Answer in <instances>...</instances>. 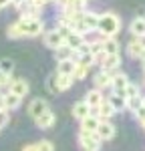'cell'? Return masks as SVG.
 I'll list each match as a JSON object with an SVG mask.
<instances>
[{"label": "cell", "instance_id": "6da1fadb", "mask_svg": "<svg viewBox=\"0 0 145 151\" xmlns=\"http://www.w3.org/2000/svg\"><path fill=\"white\" fill-rule=\"evenodd\" d=\"M121 30V20L117 14L113 12H105L99 16V22H97V32L103 36V38H115V35Z\"/></svg>", "mask_w": 145, "mask_h": 151}, {"label": "cell", "instance_id": "7a4b0ae2", "mask_svg": "<svg viewBox=\"0 0 145 151\" xmlns=\"http://www.w3.org/2000/svg\"><path fill=\"white\" fill-rule=\"evenodd\" d=\"M18 26H20L24 36H38L45 30V22L38 16H20Z\"/></svg>", "mask_w": 145, "mask_h": 151}, {"label": "cell", "instance_id": "3957f363", "mask_svg": "<svg viewBox=\"0 0 145 151\" xmlns=\"http://www.w3.org/2000/svg\"><path fill=\"white\" fill-rule=\"evenodd\" d=\"M101 143L103 141L97 137V133H87V131L79 133V145L83 147V151H101Z\"/></svg>", "mask_w": 145, "mask_h": 151}, {"label": "cell", "instance_id": "277c9868", "mask_svg": "<svg viewBox=\"0 0 145 151\" xmlns=\"http://www.w3.org/2000/svg\"><path fill=\"white\" fill-rule=\"evenodd\" d=\"M115 133H117V129L115 125L111 123V121H101L99 123V127H97V137L101 141H109L115 137Z\"/></svg>", "mask_w": 145, "mask_h": 151}, {"label": "cell", "instance_id": "5b68a950", "mask_svg": "<svg viewBox=\"0 0 145 151\" xmlns=\"http://www.w3.org/2000/svg\"><path fill=\"white\" fill-rule=\"evenodd\" d=\"M45 45H47L50 50H57L59 47L65 45V36L60 35L57 28H55V30H48L47 35H45Z\"/></svg>", "mask_w": 145, "mask_h": 151}, {"label": "cell", "instance_id": "8992f818", "mask_svg": "<svg viewBox=\"0 0 145 151\" xmlns=\"http://www.w3.org/2000/svg\"><path fill=\"white\" fill-rule=\"evenodd\" d=\"M47 111H48V103L45 99H32L30 105H28V115L32 117L34 121L42 115V113H47Z\"/></svg>", "mask_w": 145, "mask_h": 151}, {"label": "cell", "instance_id": "52a82bcc", "mask_svg": "<svg viewBox=\"0 0 145 151\" xmlns=\"http://www.w3.org/2000/svg\"><path fill=\"white\" fill-rule=\"evenodd\" d=\"M127 85H129V77H127L125 73H117V75L111 77V89H113V93L123 95V91H125Z\"/></svg>", "mask_w": 145, "mask_h": 151}, {"label": "cell", "instance_id": "ba28073f", "mask_svg": "<svg viewBox=\"0 0 145 151\" xmlns=\"http://www.w3.org/2000/svg\"><path fill=\"white\" fill-rule=\"evenodd\" d=\"M93 115H97L101 121H109L111 117L115 115V109L111 107V103H109V101H103V103L99 105L97 109H93Z\"/></svg>", "mask_w": 145, "mask_h": 151}, {"label": "cell", "instance_id": "9c48e42d", "mask_svg": "<svg viewBox=\"0 0 145 151\" xmlns=\"http://www.w3.org/2000/svg\"><path fill=\"white\" fill-rule=\"evenodd\" d=\"M143 48H145V42L141 38H133L131 42H127V55L131 58H141Z\"/></svg>", "mask_w": 145, "mask_h": 151}, {"label": "cell", "instance_id": "30bf717a", "mask_svg": "<svg viewBox=\"0 0 145 151\" xmlns=\"http://www.w3.org/2000/svg\"><path fill=\"white\" fill-rule=\"evenodd\" d=\"M129 30L135 38H143L145 36V16H137L133 18L131 24H129Z\"/></svg>", "mask_w": 145, "mask_h": 151}, {"label": "cell", "instance_id": "8fae6325", "mask_svg": "<svg viewBox=\"0 0 145 151\" xmlns=\"http://www.w3.org/2000/svg\"><path fill=\"white\" fill-rule=\"evenodd\" d=\"M91 113H93V111H91V107L85 103V101H79V103L72 105V117H75V119H79V121L87 119Z\"/></svg>", "mask_w": 145, "mask_h": 151}, {"label": "cell", "instance_id": "7c38bea8", "mask_svg": "<svg viewBox=\"0 0 145 151\" xmlns=\"http://www.w3.org/2000/svg\"><path fill=\"white\" fill-rule=\"evenodd\" d=\"M99 123H101V119L97 115H91L87 117V119H83L81 121V131H87V133H97V127H99Z\"/></svg>", "mask_w": 145, "mask_h": 151}, {"label": "cell", "instance_id": "4fadbf2b", "mask_svg": "<svg viewBox=\"0 0 145 151\" xmlns=\"http://www.w3.org/2000/svg\"><path fill=\"white\" fill-rule=\"evenodd\" d=\"M8 91L18 95V97H24V95H28V83L24 81V79H14L10 83V87H8Z\"/></svg>", "mask_w": 145, "mask_h": 151}, {"label": "cell", "instance_id": "5bb4252c", "mask_svg": "<svg viewBox=\"0 0 145 151\" xmlns=\"http://www.w3.org/2000/svg\"><path fill=\"white\" fill-rule=\"evenodd\" d=\"M57 123V117H55V113L48 109L47 113H42V115L36 119V125H38V129H50L52 125Z\"/></svg>", "mask_w": 145, "mask_h": 151}, {"label": "cell", "instance_id": "9a60e30c", "mask_svg": "<svg viewBox=\"0 0 145 151\" xmlns=\"http://www.w3.org/2000/svg\"><path fill=\"white\" fill-rule=\"evenodd\" d=\"M109 103H111V107L115 109V113L117 111H123V109H127V97L121 93H111V97L107 99Z\"/></svg>", "mask_w": 145, "mask_h": 151}, {"label": "cell", "instance_id": "2e32d148", "mask_svg": "<svg viewBox=\"0 0 145 151\" xmlns=\"http://www.w3.org/2000/svg\"><path fill=\"white\" fill-rule=\"evenodd\" d=\"M85 103L91 107V111H93V109H97L99 105L103 103V93H101L99 89H93V91H89V93H87V97H85Z\"/></svg>", "mask_w": 145, "mask_h": 151}, {"label": "cell", "instance_id": "e0dca14e", "mask_svg": "<svg viewBox=\"0 0 145 151\" xmlns=\"http://www.w3.org/2000/svg\"><path fill=\"white\" fill-rule=\"evenodd\" d=\"M119 65H121V57H119V55H107V57H105V60L101 63V70L111 73V70L117 69Z\"/></svg>", "mask_w": 145, "mask_h": 151}, {"label": "cell", "instance_id": "ac0fdd59", "mask_svg": "<svg viewBox=\"0 0 145 151\" xmlns=\"http://www.w3.org/2000/svg\"><path fill=\"white\" fill-rule=\"evenodd\" d=\"M111 73H105V70H101V73H97L95 77H93V83H95V89H105V87H111Z\"/></svg>", "mask_w": 145, "mask_h": 151}, {"label": "cell", "instance_id": "d6986e66", "mask_svg": "<svg viewBox=\"0 0 145 151\" xmlns=\"http://www.w3.org/2000/svg\"><path fill=\"white\" fill-rule=\"evenodd\" d=\"M65 45H69L72 50L81 48L85 45V35H79V32H71V35L65 38Z\"/></svg>", "mask_w": 145, "mask_h": 151}, {"label": "cell", "instance_id": "ffe728a7", "mask_svg": "<svg viewBox=\"0 0 145 151\" xmlns=\"http://www.w3.org/2000/svg\"><path fill=\"white\" fill-rule=\"evenodd\" d=\"M72 81H75L72 75H59V73H57V87H59V93L69 91V89L72 87Z\"/></svg>", "mask_w": 145, "mask_h": 151}, {"label": "cell", "instance_id": "44dd1931", "mask_svg": "<svg viewBox=\"0 0 145 151\" xmlns=\"http://www.w3.org/2000/svg\"><path fill=\"white\" fill-rule=\"evenodd\" d=\"M75 67H77V60H72V58H67V60H59L57 73H59V75H72V73H75Z\"/></svg>", "mask_w": 145, "mask_h": 151}, {"label": "cell", "instance_id": "7402d4cb", "mask_svg": "<svg viewBox=\"0 0 145 151\" xmlns=\"http://www.w3.org/2000/svg\"><path fill=\"white\" fill-rule=\"evenodd\" d=\"M103 50L105 55H119V42L115 38H103Z\"/></svg>", "mask_w": 145, "mask_h": 151}, {"label": "cell", "instance_id": "603a6c76", "mask_svg": "<svg viewBox=\"0 0 145 151\" xmlns=\"http://www.w3.org/2000/svg\"><path fill=\"white\" fill-rule=\"evenodd\" d=\"M72 55H75V50H72L69 45H62V47H59L57 50H55V58H57V60H67V58H72Z\"/></svg>", "mask_w": 145, "mask_h": 151}, {"label": "cell", "instance_id": "cb8c5ba5", "mask_svg": "<svg viewBox=\"0 0 145 151\" xmlns=\"http://www.w3.org/2000/svg\"><path fill=\"white\" fill-rule=\"evenodd\" d=\"M81 20H83L91 30H97V22H99V14H95V12H83V16H81Z\"/></svg>", "mask_w": 145, "mask_h": 151}, {"label": "cell", "instance_id": "d4e9b609", "mask_svg": "<svg viewBox=\"0 0 145 151\" xmlns=\"http://www.w3.org/2000/svg\"><path fill=\"white\" fill-rule=\"evenodd\" d=\"M4 99H6V109H8V111L18 109V107H20V103H22V97L10 93V91H8V95H4Z\"/></svg>", "mask_w": 145, "mask_h": 151}, {"label": "cell", "instance_id": "484cf974", "mask_svg": "<svg viewBox=\"0 0 145 151\" xmlns=\"http://www.w3.org/2000/svg\"><path fill=\"white\" fill-rule=\"evenodd\" d=\"M89 69H91V67H87V65H81V63H77V67H75V73H72V77H75L77 81H83L85 77L89 75Z\"/></svg>", "mask_w": 145, "mask_h": 151}, {"label": "cell", "instance_id": "4316f807", "mask_svg": "<svg viewBox=\"0 0 145 151\" xmlns=\"http://www.w3.org/2000/svg\"><path fill=\"white\" fill-rule=\"evenodd\" d=\"M141 105H143V97H141V95H137V97H131V99H127V109H131L133 113H135V111H137V109H139Z\"/></svg>", "mask_w": 145, "mask_h": 151}, {"label": "cell", "instance_id": "83f0119b", "mask_svg": "<svg viewBox=\"0 0 145 151\" xmlns=\"http://www.w3.org/2000/svg\"><path fill=\"white\" fill-rule=\"evenodd\" d=\"M6 35H8V38H22V30H20V26H18V22H14L8 26V30H6Z\"/></svg>", "mask_w": 145, "mask_h": 151}, {"label": "cell", "instance_id": "f1b7e54d", "mask_svg": "<svg viewBox=\"0 0 145 151\" xmlns=\"http://www.w3.org/2000/svg\"><path fill=\"white\" fill-rule=\"evenodd\" d=\"M12 70H14V60H10V58H2V60H0V73L12 75Z\"/></svg>", "mask_w": 145, "mask_h": 151}, {"label": "cell", "instance_id": "f546056e", "mask_svg": "<svg viewBox=\"0 0 145 151\" xmlns=\"http://www.w3.org/2000/svg\"><path fill=\"white\" fill-rule=\"evenodd\" d=\"M36 151H55V143L50 139H40L36 143Z\"/></svg>", "mask_w": 145, "mask_h": 151}, {"label": "cell", "instance_id": "4dcf8cb0", "mask_svg": "<svg viewBox=\"0 0 145 151\" xmlns=\"http://www.w3.org/2000/svg\"><path fill=\"white\" fill-rule=\"evenodd\" d=\"M123 95H125L127 99H131V97H137V95H139V87H137V85H133V83H129V85L125 87Z\"/></svg>", "mask_w": 145, "mask_h": 151}, {"label": "cell", "instance_id": "1f68e13d", "mask_svg": "<svg viewBox=\"0 0 145 151\" xmlns=\"http://www.w3.org/2000/svg\"><path fill=\"white\" fill-rule=\"evenodd\" d=\"M47 87H48V91L52 95H57L59 93V87H57V75H52V77H48V81H47Z\"/></svg>", "mask_w": 145, "mask_h": 151}, {"label": "cell", "instance_id": "d6a6232c", "mask_svg": "<svg viewBox=\"0 0 145 151\" xmlns=\"http://www.w3.org/2000/svg\"><path fill=\"white\" fill-rule=\"evenodd\" d=\"M8 121H10V113H8V109H0V129L4 127V125H8Z\"/></svg>", "mask_w": 145, "mask_h": 151}, {"label": "cell", "instance_id": "836d02e7", "mask_svg": "<svg viewBox=\"0 0 145 151\" xmlns=\"http://www.w3.org/2000/svg\"><path fill=\"white\" fill-rule=\"evenodd\" d=\"M14 81L12 75H6V73H0V87H10V83Z\"/></svg>", "mask_w": 145, "mask_h": 151}, {"label": "cell", "instance_id": "e575fe53", "mask_svg": "<svg viewBox=\"0 0 145 151\" xmlns=\"http://www.w3.org/2000/svg\"><path fill=\"white\" fill-rule=\"evenodd\" d=\"M135 117H137L139 121H145V105H141V107L135 111Z\"/></svg>", "mask_w": 145, "mask_h": 151}, {"label": "cell", "instance_id": "d590c367", "mask_svg": "<svg viewBox=\"0 0 145 151\" xmlns=\"http://www.w3.org/2000/svg\"><path fill=\"white\" fill-rule=\"evenodd\" d=\"M47 2H48V0H30V4H32L34 8H42Z\"/></svg>", "mask_w": 145, "mask_h": 151}, {"label": "cell", "instance_id": "8d00e7d4", "mask_svg": "<svg viewBox=\"0 0 145 151\" xmlns=\"http://www.w3.org/2000/svg\"><path fill=\"white\" fill-rule=\"evenodd\" d=\"M71 2H72V0H57V4H60L62 8H67V6H71Z\"/></svg>", "mask_w": 145, "mask_h": 151}, {"label": "cell", "instance_id": "74e56055", "mask_svg": "<svg viewBox=\"0 0 145 151\" xmlns=\"http://www.w3.org/2000/svg\"><path fill=\"white\" fill-rule=\"evenodd\" d=\"M22 151H36V143H32V145H24Z\"/></svg>", "mask_w": 145, "mask_h": 151}, {"label": "cell", "instance_id": "f35d334b", "mask_svg": "<svg viewBox=\"0 0 145 151\" xmlns=\"http://www.w3.org/2000/svg\"><path fill=\"white\" fill-rule=\"evenodd\" d=\"M0 109H6V99H4L2 93H0Z\"/></svg>", "mask_w": 145, "mask_h": 151}, {"label": "cell", "instance_id": "ab89813d", "mask_svg": "<svg viewBox=\"0 0 145 151\" xmlns=\"http://www.w3.org/2000/svg\"><path fill=\"white\" fill-rule=\"evenodd\" d=\"M12 4V0H0V8H4V6H8Z\"/></svg>", "mask_w": 145, "mask_h": 151}, {"label": "cell", "instance_id": "60d3db41", "mask_svg": "<svg viewBox=\"0 0 145 151\" xmlns=\"http://www.w3.org/2000/svg\"><path fill=\"white\" fill-rule=\"evenodd\" d=\"M141 60H145V48H143V55H141Z\"/></svg>", "mask_w": 145, "mask_h": 151}, {"label": "cell", "instance_id": "b9f144b4", "mask_svg": "<svg viewBox=\"0 0 145 151\" xmlns=\"http://www.w3.org/2000/svg\"><path fill=\"white\" fill-rule=\"evenodd\" d=\"M141 125H143V129H145V121H141Z\"/></svg>", "mask_w": 145, "mask_h": 151}, {"label": "cell", "instance_id": "7bdbcfd3", "mask_svg": "<svg viewBox=\"0 0 145 151\" xmlns=\"http://www.w3.org/2000/svg\"><path fill=\"white\" fill-rule=\"evenodd\" d=\"M143 73H145V60H143Z\"/></svg>", "mask_w": 145, "mask_h": 151}, {"label": "cell", "instance_id": "ee69618b", "mask_svg": "<svg viewBox=\"0 0 145 151\" xmlns=\"http://www.w3.org/2000/svg\"><path fill=\"white\" fill-rule=\"evenodd\" d=\"M143 105H145V97H143Z\"/></svg>", "mask_w": 145, "mask_h": 151}]
</instances>
